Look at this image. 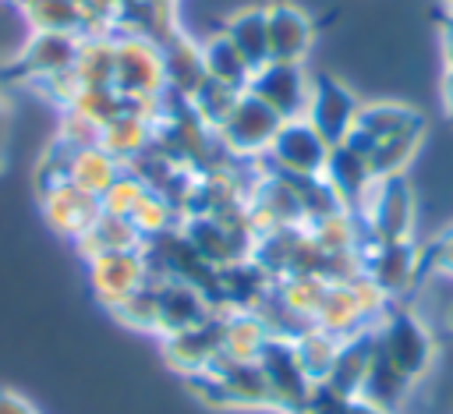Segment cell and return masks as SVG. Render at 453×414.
Wrapping results in <instances>:
<instances>
[{
	"mask_svg": "<svg viewBox=\"0 0 453 414\" xmlns=\"http://www.w3.org/2000/svg\"><path fill=\"white\" fill-rule=\"evenodd\" d=\"M375 340L379 354L411 382H418L435 361V336L428 333L421 315L400 301H393L386 315L375 322Z\"/></svg>",
	"mask_w": 453,
	"mask_h": 414,
	"instance_id": "cell-1",
	"label": "cell"
},
{
	"mask_svg": "<svg viewBox=\"0 0 453 414\" xmlns=\"http://www.w3.org/2000/svg\"><path fill=\"white\" fill-rule=\"evenodd\" d=\"M117 57H113V88L120 99H159L166 96V60L163 46L138 32L113 35Z\"/></svg>",
	"mask_w": 453,
	"mask_h": 414,
	"instance_id": "cell-2",
	"label": "cell"
},
{
	"mask_svg": "<svg viewBox=\"0 0 453 414\" xmlns=\"http://www.w3.org/2000/svg\"><path fill=\"white\" fill-rule=\"evenodd\" d=\"M329 152L333 145L304 120H283L276 138L269 142L262 163L290 180H311V177H322L326 173V163H329Z\"/></svg>",
	"mask_w": 453,
	"mask_h": 414,
	"instance_id": "cell-3",
	"label": "cell"
},
{
	"mask_svg": "<svg viewBox=\"0 0 453 414\" xmlns=\"http://www.w3.org/2000/svg\"><path fill=\"white\" fill-rule=\"evenodd\" d=\"M191 386L212 407H276L273 389H269L258 361L234 364V361L216 357L209 372L191 375Z\"/></svg>",
	"mask_w": 453,
	"mask_h": 414,
	"instance_id": "cell-4",
	"label": "cell"
},
{
	"mask_svg": "<svg viewBox=\"0 0 453 414\" xmlns=\"http://www.w3.org/2000/svg\"><path fill=\"white\" fill-rule=\"evenodd\" d=\"M280 124H283V120H280L262 99H255V96L244 88V92L234 99L230 113L219 120L216 138H219V145H223L234 159H262L265 149H269V142L276 138Z\"/></svg>",
	"mask_w": 453,
	"mask_h": 414,
	"instance_id": "cell-5",
	"label": "cell"
},
{
	"mask_svg": "<svg viewBox=\"0 0 453 414\" xmlns=\"http://www.w3.org/2000/svg\"><path fill=\"white\" fill-rule=\"evenodd\" d=\"M361 223L368 226L372 241H411L418 202L403 177H379L361 205Z\"/></svg>",
	"mask_w": 453,
	"mask_h": 414,
	"instance_id": "cell-6",
	"label": "cell"
},
{
	"mask_svg": "<svg viewBox=\"0 0 453 414\" xmlns=\"http://www.w3.org/2000/svg\"><path fill=\"white\" fill-rule=\"evenodd\" d=\"M248 92L255 99H262L280 120H297L308 113V99H311V74L304 71V64H287V60H269L262 64L251 81Z\"/></svg>",
	"mask_w": 453,
	"mask_h": 414,
	"instance_id": "cell-7",
	"label": "cell"
},
{
	"mask_svg": "<svg viewBox=\"0 0 453 414\" xmlns=\"http://www.w3.org/2000/svg\"><path fill=\"white\" fill-rule=\"evenodd\" d=\"M361 113V99L333 74H315L311 78V99H308V113L304 120L329 142V145H343L354 134Z\"/></svg>",
	"mask_w": 453,
	"mask_h": 414,
	"instance_id": "cell-8",
	"label": "cell"
},
{
	"mask_svg": "<svg viewBox=\"0 0 453 414\" xmlns=\"http://www.w3.org/2000/svg\"><path fill=\"white\" fill-rule=\"evenodd\" d=\"M361 265L389 301H400L425 276V258L414 241H368L361 248Z\"/></svg>",
	"mask_w": 453,
	"mask_h": 414,
	"instance_id": "cell-9",
	"label": "cell"
},
{
	"mask_svg": "<svg viewBox=\"0 0 453 414\" xmlns=\"http://www.w3.org/2000/svg\"><path fill=\"white\" fill-rule=\"evenodd\" d=\"M258 368H262V375H265L280 410L294 414V410L308 407V396H311L315 382L308 379V372H304V364H301V357L294 350V340L269 336V343L258 354Z\"/></svg>",
	"mask_w": 453,
	"mask_h": 414,
	"instance_id": "cell-10",
	"label": "cell"
},
{
	"mask_svg": "<svg viewBox=\"0 0 453 414\" xmlns=\"http://www.w3.org/2000/svg\"><path fill=\"white\" fill-rule=\"evenodd\" d=\"M156 283V336L184 333L216 315L209 294L188 280H152Z\"/></svg>",
	"mask_w": 453,
	"mask_h": 414,
	"instance_id": "cell-11",
	"label": "cell"
},
{
	"mask_svg": "<svg viewBox=\"0 0 453 414\" xmlns=\"http://www.w3.org/2000/svg\"><path fill=\"white\" fill-rule=\"evenodd\" d=\"M88 280H92V294L113 308L124 297H131L138 287L149 283V262L142 255V248L131 251H106L88 258Z\"/></svg>",
	"mask_w": 453,
	"mask_h": 414,
	"instance_id": "cell-12",
	"label": "cell"
},
{
	"mask_svg": "<svg viewBox=\"0 0 453 414\" xmlns=\"http://www.w3.org/2000/svg\"><path fill=\"white\" fill-rule=\"evenodd\" d=\"M223 315L226 311H216L212 318L184 329V333H173V336H163V354L170 361V368H177L180 375H202L212 368V361L219 357L223 350Z\"/></svg>",
	"mask_w": 453,
	"mask_h": 414,
	"instance_id": "cell-13",
	"label": "cell"
},
{
	"mask_svg": "<svg viewBox=\"0 0 453 414\" xmlns=\"http://www.w3.org/2000/svg\"><path fill=\"white\" fill-rule=\"evenodd\" d=\"M265 21H269V57L287 64H304L315 42L311 14L290 0H273L265 4Z\"/></svg>",
	"mask_w": 453,
	"mask_h": 414,
	"instance_id": "cell-14",
	"label": "cell"
},
{
	"mask_svg": "<svg viewBox=\"0 0 453 414\" xmlns=\"http://www.w3.org/2000/svg\"><path fill=\"white\" fill-rule=\"evenodd\" d=\"M39 205H42V216H46V223L57 230V234H64V237H71V241H78L96 219H99V198L96 195H88V191H81L78 184H71V180H60V184H53V188H42L39 191Z\"/></svg>",
	"mask_w": 453,
	"mask_h": 414,
	"instance_id": "cell-15",
	"label": "cell"
},
{
	"mask_svg": "<svg viewBox=\"0 0 453 414\" xmlns=\"http://www.w3.org/2000/svg\"><path fill=\"white\" fill-rule=\"evenodd\" d=\"M411 127H425V117L414 106L389 103V99H382V103H361V113H357V124H354V134L347 138V145L357 149L368 159V152L379 142L396 138V134H403Z\"/></svg>",
	"mask_w": 453,
	"mask_h": 414,
	"instance_id": "cell-16",
	"label": "cell"
},
{
	"mask_svg": "<svg viewBox=\"0 0 453 414\" xmlns=\"http://www.w3.org/2000/svg\"><path fill=\"white\" fill-rule=\"evenodd\" d=\"M78 42H81L78 35H64V32H32L21 53L14 57V67L21 71L25 81H46L74 67Z\"/></svg>",
	"mask_w": 453,
	"mask_h": 414,
	"instance_id": "cell-17",
	"label": "cell"
},
{
	"mask_svg": "<svg viewBox=\"0 0 453 414\" xmlns=\"http://www.w3.org/2000/svg\"><path fill=\"white\" fill-rule=\"evenodd\" d=\"M322 180L329 184V191L336 195V202H340L343 209L361 212V205H365V198H368V191H372V184H375V173H372L368 159H365L357 149H350V145L343 142V145H333Z\"/></svg>",
	"mask_w": 453,
	"mask_h": 414,
	"instance_id": "cell-18",
	"label": "cell"
},
{
	"mask_svg": "<svg viewBox=\"0 0 453 414\" xmlns=\"http://www.w3.org/2000/svg\"><path fill=\"white\" fill-rule=\"evenodd\" d=\"M375 347H379L375 326H368V329H361V333L340 340L336 361H333L326 382H319V386H326V389H333V393H340V396H361V386H365L368 368H372V361H375Z\"/></svg>",
	"mask_w": 453,
	"mask_h": 414,
	"instance_id": "cell-19",
	"label": "cell"
},
{
	"mask_svg": "<svg viewBox=\"0 0 453 414\" xmlns=\"http://www.w3.org/2000/svg\"><path fill=\"white\" fill-rule=\"evenodd\" d=\"M163 60H166V92L191 99L205 85V67H202V46L188 32H170L163 42Z\"/></svg>",
	"mask_w": 453,
	"mask_h": 414,
	"instance_id": "cell-20",
	"label": "cell"
},
{
	"mask_svg": "<svg viewBox=\"0 0 453 414\" xmlns=\"http://www.w3.org/2000/svg\"><path fill=\"white\" fill-rule=\"evenodd\" d=\"M152 142H156V124L149 120V117H142V113H134L127 103H124V110L117 113V117H110L106 124H103V131H99V149H106L117 163H134L142 152H149L152 149Z\"/></svg>",
	"mask_w": 453,
	"mask_h": 414,
	"instance_id": "cell-21",
	"label": "cell"
},
{
	"mask_svg": "<svg viewBox=\"0 0 453 414\" xmlns=\"http://www.w3.org/2000/svg\"><path fill=\"white\" fill-rule=\"evenodd\" d=\"M237 53L248 60L251 71H258L262 64H269V21H265V7H241L226 18V25L219 28Z\"/></svg>",
	"mask_w": 453,
	"mask_h": 414,
	"instance_id": "cell-22",
	"label": "cell"
},
{
	"mask_svg": "<svg viewBox=\"0 0 453 414\" xmlns=\"http://www.w3.org/2000/svg\"><path fill=\"white\" fill-rule=\"evenodd\" d=\"M311 322L319 329L340 336V340H347V336H354V333H361V329L372 326L365 318V311H361V304H357V297H354V290H350L347 280H333L329 283V290H326V297H322V304H319V311H315Z\"/></svg>",
	"mask_w": 453,
	"mask_h": 414,
	"instance_id": "cell-23",
	"label": "cell"
},
{
	"mask_svg": "<svg viewBox=\"0 0 453 414\" xmlns=\"http://www.w3.org/2000/svg\"><path fill=\"white\" fill-rule=\"evenodd\" d=\"M18 11L32 25V32H64V35H88V11L85 0H21Z\"/></svg>",
	"mask_w": 453,
	"mask_h": 414,
	"instance_id": "cell-24",
	"label": "cell"
},
{
	"mask_svg": "<svg viewBox=\"0 0 453 414\" xmlns=\"http://www.w3.org/2000/svg\"><path fill=\"white\" fill-rule=\"evenodd\" d=\"M269 336L273 333L265 329V322L255 311H226L223 315V350H219V357L234 361V364L258 361Z\"/></svg>",
	"mask_w": 453,
	"mask_h": 414,
	"instance_id": "cell-25",
	"label": "cell"
},
{
	"mask_svg": "<svg viewBox=\"0 0 453 414\" xmlns=\"http://www.w3.org/2000/svg\"><path fill=\"white\" fill-rule=\"evenodd\" d=\"M202 67H205V78L209 81H216V85H226V88H234V92H244L248 88V81H251V67H248V60L237 53V46L223 35V32H216V35H209L205 42H202Z\"/></svg>",
	"mask_w": 453,
	"mask_h": 414,
	"instance_id": "cell-26",
	"label": "cell"
},
{
	"mask_svg": "<svg viewBox=\"0 0 453 414\" xmlns=\"http://www.w3.org/2000/svg\"><path fill=\"white\" fill-rule=\"evenodd\" d=\"M142 234L134 230V223L131 219H120V216H106V212H99V219L74 241L78 244V251L85 255V262L88 258H96V255H106V251H131V248H142Z\"/></svg>",
	"mask_w": 453,
	"mask_h": 414,
	"instance_id": "cell-27",
	"label": "cell"
},
{
	"mask_svg": "<svg viewBox=\"0 0 453 414\" xmlns=\"http://www.w3.org/2000/svg\"><path fill=\"white\" fill-rule=\"evenodd\" d=\"M113 35H81L78 57H74V74L81 88H113Z\"/></svg>",
	"mask_w": 453,
	"mask_h": 414,
	"instance_id": "cell-28",
	"label": "cell"
},
{
	"mask_svg": "<svg viewBox=\"0 0 453 414\" xmlns=\"http://www.w3.org/2000/svg\"><path fill=\"white\" fill-rule=\"evenodd\" d=\"M120 173H124V163H117L106 149L88 145V149H78V152H74V159H71V177H67V180L99 198Z\"/></svg>",
	"mask_w": 453,
	"mask_h": 414,
	"instance_id": "cell-29",
	"label": "cell"
},
{
	"mask_svg": "<svg viewBox=\"0 0 453 414\" xmlns=\"http://www.w3.org/2000/svg\"><path fill=\"white\" fill-rule=\"evenodd\" d=\"M329 283H333V280H326V276H319V272H290V276H283V280L273 283V294H276V297L283 301V308H290L297 318L311 322L315 311H319V304H322V297H326V290H329Z\"/></svg>",
	"mask_w": 453,
	"mask_h": 414,
	"instance_id": "cell-30",
	"label": "cell"
},
{
	"mask_svg": "<svg viewBox=\"0 0 453 414\" xmlns=\"http://www.w3.org/2000/svg\"><path fill=\"white\" fill-rule=\"evenodd\" d=\"M421 142H425V127H411V131H403V134H396V138L379 142V145L368 152V166H372L375 180H379V177H403V170L418 159Z\"/></svg>",
	"mask_w": 453,
	"mask_h": 414,
	"instance_id": "cell-31",
	"label": "cell"
},
{
	"mask_svg": "<svg viewBox=\"0 0 453 414\" xmlns=\"http://www.w3.org/2000/svg\"><path fill=\"white\" fill-rule=\"evenodd\" d=\"M294 350H297V357H301L308 379L319 386V382H326V375H329V368H333V361H336L340 336H333V333H326V329H319V326L311 322L304 333L294 336Z\"/></svg>",
	"mask_w": 453,
	"mask_h": 414,
	"instance_id": "cell-32",
	"label": "cell"
},
{
	"mask_svg": "<svg viewBox=\"0 0 453 414\" xmlns=\"http://www.w3.org/2000/svg\"><path fill=\"white\" fill-rule=\"evenodd\" d=\"M411 386H414V382L403 379V375L379 354V347H375V361H372V368H368V379H365V386H361V396L372 400V403H379V407H386V410H393V407L407 396Z\"/></svg>",
	"mask_w": 453,
	"mask_h": 414,
	"instance_id": "cell-33",
	"label": "cell"
},
{
	"mask_svg": "<svg viewBox=\"0 0 453 414\" xmlns=\"http://www.w3.org/2000/svg\"><path fill=\"white\" fill-rule=\"evenodd\" d=\"M131 223L142 237H159L166 230H177L180 226V212L173 209V202H166L159 191L149 188V195L138 202V209L131 212Z\"/></svg>",
	"mask_w": 453,
	"mask_h": 414,
	"instance_id": "cell-34",
	"label": "cell"
},
{
	"mask_svg": "<svg viewBox=\"0 0 453 414\" xmlns=\"http://www.w3.org/2000/svg\"><path fill=\"white\" fill-rule=\"evenodd\" d=\"M149 195V184L142 177H134L131 170H124L103 195H99V209L106 216H120V219H131V212L138 209V202Z\"/></svg>",
	"mask_w": 453,
	"mask_h": 414,
	"instance_id": "cell-35",
	"label": "cell"
},
{
	"mask_svg": "<svg viewBox=\"0 0 453 414\" xmlns=\"http://www.w3.org/2000/svg\"><path fill=\"white\" fill-rule=\"evenodd\" d=\"M117 322H124L127 329H138V333H156V283L149 276L145 287H138L131 297H124L120 304L110 308Z\"/></svg>",
	"mask_w": 453,
	"mask_h": 414,
	"instance_id": "cell-36",
	"label": "cell"
},
{
	"mask_svg": "<svg viewBox=\"0 0 453 414\" xmlns=\"http://www.w3.org/2000/svg\"><path fill=\"white\" fill-rule=\"evenodd\" d=\"M304 410L308 414H393V410H386V407H379V403H372L365 396H340V393H333L326 386L311 389Z\"/></svg>",
	"mask_w": 453,
	"mask_h": 414,
	"instance_id": "cell-37",
	"label": "cell"
},
{
	"mask_svg": "<svg viewBox=\"0 0 453 414\" xmlns=\"http://www.w3.org/2000/svg\"><path fill=\"white\" fill-rule=\"evenodd\" d=\"M99 131H103V124L88 120V117L78 113V110H64V113H60V131H57V138L67 142L71 149H88V145H99Z\"/></svg>",
	"mask_w": 453,
	"mask_h": 414,
	"instance_id": "cell-38",
	"label": "cell"
},
{
	"mask_svg": "<svg viewBox=\"0 0 453 414\" xmlns=\"http://www.w3.org/2000/svg\"><path fill=\"white\" fill-rule=\"evenodd\" d=\"M425 272H442V276H453V226H446L425 251Z\"/></svg>",
	"mask_w": 453,
	"mask_h": 414,
	"instance_id": "cell-39",
	"label": "cell"
},
{
	"mask_svg": "<svg viewBox=\"0 0 453 414\" xmlns=\"http://www.w3.org/2000/svg\"><path fill=\"white\" fill-rule=\"evenodd\" d=\"M435 25H439V53L446 71H453V4L442 0V7L435 11Z\"/></svg>",
	"mask_w": 453,
	"mask_h": 414,
	"instance_id": "cell-40",
	"label": "cell"
},
{
	"mask_svg": "<svg viewBox=\"0 0 453 414\" xmlns=\"http://www.w3.org/2000/svg\"><path fill=\"white\" fill-rule=\"evenodd\" d=\"M0 414H39L25 396L11 393V389H0Z\"/></svg>",
	"mask_w": 453,
	"mask_h": 414,
	"instance_id": "cell-41",
	"label": "cell"
},
{
	"mask_svg": "<svg viewBox=\"0 0 453 414\" xmlns=\"http://www.w3.org/2000/svg\"><path fill=\"white\" fill-rule=\"evenodd\" d=\"M442 110L453 120V71H442Z\"/></svg>",
	"mask_w": 453,
	"mask_h": 414,
	"instance_id": "cell-42",
	"label": "cell"
},
{
	"mask_svg": "<svg viewBox=\"0 0 453 414\" xmlns=\"http://www.w3.org/2000/svg\"><path fill=\"white\" fill-rule=\"evenodd\" d=\"M145 4H152L156 11H163V14H170V18H173V4H177V0H145Z\"/></svg>",
	"mask_w": 453,
	"mask_h": 414,
	"instance_id": "cell-43",
	"label": "cell"
},
{
	"mask_svg": "<svg viewBox=\"0 0 453 414\" xmlns=\"http://www.w3.org/2000/svg\"><path fill=\"white\" fill-rule=\"evenodd\" d=\"M449 333H453V311H449Z\"/></svg>",
	"mask_w": 453,
	"mask_h": 414,
	"instance_id": "cell-44",
	"label": "cell"
},
{
	"mask_svg": "<svg viewBox=\"0 0 453 414\" xmlns=\"http://www.w3.org/2000/svg\"><path fill=\"white\" fill-rule=\"evenodd\" d=\"M294 414H308V410H294Z\"/></svg>",
	"mask_w": 453,
	"mask_h": 414,
	"instance_id": "cell-45",
	"label": "cell"
},
{
	"mask_svg": "<svg viewBox=\"0 0 453 414\" xmlns=\"http://www.w3.org/2000/svg\"><path fill=\"white\" fill-rule=\"evenodd\" d=\"M11 4H21V0H11Z\"/></svg>",
	"mask_w": 453,
	"mask_h": 414,
	"instance_id": "cell-46",
	"label": "cell"
}]
</instances>
